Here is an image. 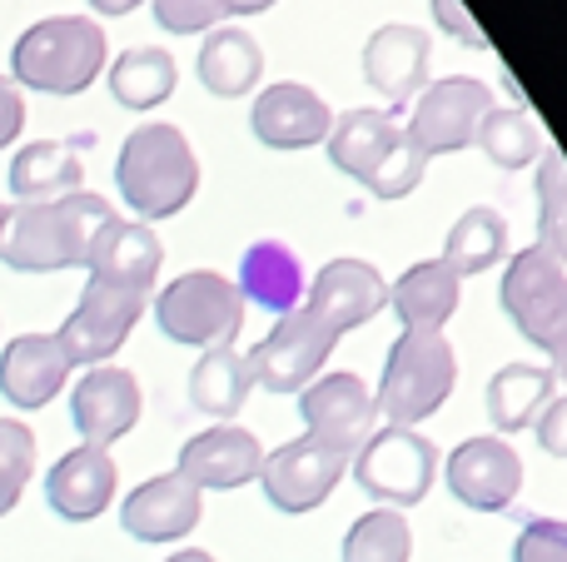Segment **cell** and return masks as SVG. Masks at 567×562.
<instances>
[{
    "label": "cell",
    "mask_w": 567,
    "mask_h": 562,
    "mask_svg": "<svg viewBox=\"0 0 567 562\" xmlns=\"http://www.w3.org/2000/svg\"><path fill=\"white\" fill-rule=\"evenodd\" d=\"M259 468H265L259 438L239 424H215L179 448L175 473L199 493H235L245 483H259Z\"/></svg>",
    "instance_id": "cell-15"
},
{
    "label": "cell",
    "mask_w": 567,
    "mask_h": 562,
    "mask_svg": "<svg viewBox=\"0 0 567 562\" xmlns=\"http://www.w3.org/2000/svg\"><path fill=\"white\" fill-rule=\"evenodd\" d=\"M115 219V205L105 195L75 189L65 199L6 209L0 229V264L20 274H55V269H85L95 235Z\"/></svg>",
    "instance_id": "cell-1"
},
{
    "label": "cell",
    "mask_w": 567,
    "mask_h": 562,
    "mask_svg": "<svg viewBox=\"0 0 567 562\" xmlns=\"http://www.w3.org/2000/svg\"><path fill=\"white\" fill-rule=\"evenodd\" d=\"M155 324L169 344H185V348L235 344L239 324H245V299H239L235 279L215 274V269H189V274L169 279L159 289Z\"/></svg>",
    "instance_id": "cell-5"
},
{
    "label": "cell",
    "mask_w": 567,
    "mask_h": 562,
    "mask_svg": "<svg viewBox=\"0 0 567 562\" xmlns=\"http://www.w3.org/2000/svg\"><path fill=\"white\" fill-rule=\"evenodd\" d=\"M423 175H429V159H423L419 149L409 145V135H403V145L393 149V159L363 189H369L373 199H403V195H413V189L423 185Z\"/></svg>",
    "instance_id": "cell-36"
},
{
    "label": "cell",
    "mask_w": 567,
    "mask_h": 562,
    "mask_svg": "<svg viewBox=\"0 0 567 562\" xmlns=\"http://www.w3.org/2000/svg\"><path fill=\"white\" fill-rule=\"evenodd\" d=\"M165 562H219V558L205 553V548H185V553H169Z\"/></svg>",
    "instance_id": "cell-44"
},
{
    "label": "cell",
    "mask_w": 567,
    "mask_h": 562,
    "mask_svg": "<svg viewBox=\"0 0 567 562\" xmlns=\"http://www.w3.org/2000/svg\"><path fill=\"white\" fill-rule=\"evenodd\" d=\"M508 254V215H498L493 205H473L453 219L449 239H443V264H453V274H488L498 259Z\"/></svg>",
    "instance_id": "cell-30"
},
{
    "label": "cell",
    "mask_w": 567,
    "mask_h": 562,
    "mask_svg": "<svg viewBox=\"0 0 567 562\" xmlns=\"http://www.w3.org/2000/svg\"><path fill=\"white\" fill-rule=\"evenodd\" d=\"M0 229H6V205H0Z\"/></svg>",
    "instance_id": "cell-46"
},
{
    "label": "cell",
    "mask_w": 567,
    "mask_h": 562,
    "mask_svg": "<svg viewBox=\"0 0 567 562\" xmlns=\"http://www.w3.org/2000/svg\"><path fill=\"white\" fill-rule=\"evenodd\" d=\"M115 189L135 209L140 225L175 219L179 209H189V199L199 195V159L185 129L165 119L130 129L115 159Z\"/></svg>",
    "instance_id": "cell-2"
},
{
    "label": "cell",
    "mask_w": 567,
    "mask_h": 562,
    "mask_svg": "<svg viewBox=\"0 0 567 562\" xmlns=\"http://www.w3.org/2000/svg\"><path fill=\"white\" fill-rule=\"evenodd\" d=\"M458 304H463V279L443 259H419V264H409L399 274V284H389V309L403 319V329L443 334V324L458 314Z\"/></svg>",
    "instance_id": "cell-25"
},
{
    "label": "cell",
    "mask_w": 567,
    "mask_h": 562,
    "mask_svg": "<svg viewBox=\"0 0 567 562\" xmlns=\"http://www.w3.org/2000/svg\"><path fill=\"white\" fill-rule=\"evenodd\" d=\"M349 473L379 508H419L439 478V448L413 428H373L369 444L349 458Z\"/></svg>",
    "instance_id": "cell-6"
},
{
    "label": "cell",
    "mask_w": 567,
    "mask_h": 562,
    "mask_svg": "<svg viewBox=\"0 0 567 562\" xmlns=\"http://www.w3.org/2000/svg\"><path fill=\"white\" fill-rule=\"evenodd\" d=\"M343 562H413V528L399 508H373L343 538Z\"/></svg>",
    "instance_id": "cell-33"
},
{
    "label": "cell",
    "mask_w": 567,
    "mask_h": 562,
    "mask_svg": "<svg viewBox=\"0 0 567 562\" xmlns=\"http://www.w3.org/2000/svg\"><path fill=\"white\" fill-rule=\"evenodd\" d=\"M25 129V95L10 75H0V149H10Z\"/></svg>",
    "instance_id": "cell-40"
},
{
    "label": "cell",
    "mask_w": 567,
    "mask_h": 562,
    "mask_svg": "<svg viewBox=\"0 0 567 562\" xmlns=\"http://www.w3.org/2000/svg\"><path fill=\"white\" fill-rule=\"evenodd\" d=\"M553 378H563V384H567V348H563L558 358H553Z\"/></svg>",
    "instance_id": "cell-45"
},
{
    "label": "cell",
    "mask_w": 567,
    "mask_h": 562,
    "mask_svg": "<svg viewBox=\"0 0 567 562\" xmlns=\"http://www.w3.org/2000/svg\"><path fill=\"white\" fill-rule=\"evenodd\" d=\"M433 15H439V25L449 30L453 40H463L468 50H488V40H483V30L473 25V15L463 10V0H433Z\"/></svg>",
    "instance_id": "cell-39"
},
{
    "label": "cell",
    "mask_w": 567,
    "mask_h": 562,
    "mask_svg": "<svg viewBox=\"0 0 567 562\" xmlns=\"http://www.w3.org/2000/svg\"><path fill=\"white\" fill-rule=\"evenodd\" d=\"M145 414L140 378L120 364H95L70 394V424L90 448H110L130 434Z\"/></svg>",
    "instance_id": "cell-14"
},
{
    "label": "cell",
    "mask_w": 567,
    "mask_h": 562,
    "mask_svg": "<svg viewBox=\"0 0 567 562\" xmlns=\"http://www.w3.org/2000/svg\"><path fill=\"white\" fill-rule=\"evenodd\" d=\"M35 473V434L20 418H0V518L20 503Z\"/></svg>",
    "instance_id": "cell-35"
},
{
    "label": "cell",
    "mask_w": 567,
    "mask_h": 562,
    "mask_svg": "<svg viewBox=\"0 0 567 562\" xmlns=\"http://www.w3.org/2000/svg\"><path fill=\"white\" fill-rule=\"evenodd\" d=\"M249 129L269 149H313L329 139L333 110L319 90L299 85V80H279V85L259 90L255 110H249Z\"/></svg>",
    "instance_id": "cell-17"
},
{
    "label": "cell",
    "mask_w": 567,
    "mask_h": 562,
    "mask_svg": "<svg viewBox=\"0 0 567 562\" xmlns=\"http://www.w3.org/2000/svg\"><path fill=\"white\" fill-rule=\"evenodd\" d=\"M443 478H449V493L473 513H508L523 493V458L508 438L478 434L453 448Z\"/></svg>",
    "instance_id": "cell-12"
},
{
    "label": "cell",
    "mask_w": 567,
    "mask_h": 562,
    "mask_svg": "<svg viewBox=\"0 0 567 562\" xmlns=\"http://www.w3.org/2000/svg\"><path fill=\"white\" fill-rule=\"evenodd\" d=\"M140 314H145V294H135V289H125V284H110V279H85L75 309H70V319L55 334L70 368L110 364V354H120V344H125L130 329L140 324Z\"/></svg>",
    "instance_id": "cell-10"
},
{
    "label": "cell",
    "mask_w": 567,
    "mask_h": 562,
    "mask_svg": "<svg viewBox=\"0 0 567 562\" xmlns=\"http://www.w3.org/2000/svg\"><path fill=\"white\" fill-rule=\"evenodd\" d=\"M110 60V40L90 15L35 20L10 50V80L40 95H80L100 80Z\"/></svg>",
    "instance_id": "cell-3"
},
{
    "label": "cell",
    "mask_w": 567,
    "mask_h": 562,
    "mask_svg": "<svg viewBox=\"0 0 567 562\" xmlns=\"http://www.w3.org/2000/svg\"><path fill=\"white\" fill-rule=\"evenodd\" d=\"M299 418L309 428V438L333 444L339 454L353 458L369 444L373 424H379V408H373V394L359 374H319L299 394Z\"/></svg>",
    "instance_id": "cell-13"
},
{
    "label": "cell",
    "mask_w": 567,
    "mask_h": 562,
    "mask_svg": "<svg viewBox=\"0 0 567 562\" xmlns=\"http://www.w3.org/2000/svg\"><path fill=\"white\" fill-rule=\"evenodd\" d=\"M303 304L343 339L389 309V284H383V274L369 259H329V264L313 274Z\"/></svg>",
    "instance_id": "cell-16"
},
{
    "label": "cell",
    "mask_w": 567,
    "mask_h": 562,
    "mask_svg": "<svg viewBox=\"0 0 567 562\" xmlns=\"http://www.w3.org/2000/svg\"><path fill=\"white\" fill-rule=\"evenodd\" d=\"M493 105H498V100H493V90L483 85V80L443 75L413 95V110H409V119H403V135H409V145L419 149L423 159L458 155V149H468L473 139H478V125Z\"/></svg>",
    "instance_id": "cell-9"
},
{
    "label": "cell",
    "mask_w": 567,
    "mask_h": 562,
    "mask_svg": "<svg viewBox=\"0 0 567 562\" xmlns=\"http://www.w3.org/2000/svg\"><path fill=\"white\" fill-rule=\"evenodd\" d=\"M503 309L533 348L558 358L567 348V264L538 244L518 249L503 269Z\"/></svg>",
    "instance_id": "cell-7"
},
{
    "label": "cell",
    "mask_w": 567,
    "mask_h": 562,
    "mask_svg": "<svg viewBox=\"0 0 567 562\" xmlns=\"http://www.w3.org/2000/svg\"><path fill=\"white\" fill-rule=\"evenodd\" d=\"M155 20L169 35H209L225 20V0H155Z\"/></svg>",
    "instance_id": "cell-37"
},
{
    "label": "cell",
    "mask_w": 567,
    "mask_h": 562,
    "mask_svg": "<svg viewBox=\"0 0 567 562\" xmlns=\"http://www.w3.org/2000/svg\"><path fill=\"white\" fill-rule=\"evenodd\" d=\"M429 60H433V35L419 25H379L363 45V80L379 90L393 110H403L423 85H429Z\"/></svg>",
    "instance_id": "cell-18"
},
{
    "label": "cell",
    "mask_w": 567,
    "mask_h": 562,
    "mask_svg": "<svg viewBox=\"0 0 567 562\" xmlns=\"http://www.w3.org/2000/svg\"><path fill=\"white\" fill-rule=\"evenodd\" d=\"M199 513H205V493L195 483H185L179 473H159L150 483H140L135 493L120 508V523L135 543H179L199 528Z\"/></svg>",
    "instance_id": "cell-19"
},
{
    "label": "cell",
    "mask_w": 567,
    "mask_h": 562,
    "mask_svg": "<svg viewBox=\"0 0 567 562\" xmlns=\"http://www.w3.org/2000/svg\"><path fill=\"white\" fill-rule=\"evenodd\" d=\"M473 145H478L498 169H508V175L513 169L538 165V155H543L538 125L528 119V110H503V105H493L488 115H483L478 139H473Z\"/></svg>",
    "instance_id": "cell-32"
},
{
    "label": "cell",
    "mask_w": 567,
    "mask_h": 562,
    "mask_svg": "<svg viewBox=\"0 0 567 562\" xmlns=\"http://www.w3.org/2000/svg\"><path fill=\"white\" fill-rule=\"evenodd\" d=\"M275 0H225V15H259V10H269Z\"/></svg>",
    "instance_id": "cell-43"
},
{
    "label": "cell",
    "mask_w": 567,
    "mask_h": 562,
    "mask_svg": "<svg viewBox=\"0 0 567 562\" xmlns=\"http://www.w3.org/2000/svg\"><path fill=\"white\" fill-rule=\"evenodd\" d=\"M333 344H339V334H333L309 304L289 309V314H279V324L245 354L249 384H259L265 394H279V398H289V394L299 398L303 388L319 378V368H323V358L333 354Z\"/></svg>",
    "instance_id": "cell-8"
},
{
    "label": "cell",
    "mask_w": 567,
    "mask_h": 562,
    "mask_svg": "<svg viewBox=\"0 0 567 562\" xmlns=\"http://www.w3.org/2000/svg\"><path fill=\"white\" fill-rule=\"evenodd\" d=\"M115 483H120V473H115L110 448L80 444L45 473V503L65 523H90V518H100L115 503Z\"/></svg>",
    "instance_id": "cell-20"
},
{
    "label": "cell",
    "mask_w": 567,
    "mask_h": 562,
    "mask_svg": "<svg viewBox=\"0 0 567 562\" xmlns=\"http://www.w3.org/2000/svg\"><path fill=\"white\" fill-rule=\"evenodd\" d=\"M70 384V358L55 334H20L0 354V394L16 408H45Z\"/></svg>",
    "instance_id": "cell-22"
},
{
    "label": "cell",
    "mask_w": 567,
    "mask_h": 562,
    "mask_svg": "<svg viewBox=\"0 0 567 562\" xmlns=\"http://www.w3.org/2000/svg\"><path fill=\"white\" fill-rule=\"evenodd\" d=\"M249 368H245V354L235 344H215L199 354V364L189 368V404L209 418H235L249 398Z\"/></svg>",
    "instance_id": "cell-31"
},
{
    "label": "cell",
    "mask_w": 567,
    "mask_h": 562,
    "mask_svg": "<svg viewBox=\"0 0 567 562\" xmlns=\"http://www.w3.org/2000/svg\"><path fill=\"white\" fill-rule=\"evenodd\" d=\"M538 448L553 458H567V394L538 414Z\"/></svg>",
    "instance_id": "cell-41"
},
{
    "label": "cell",
    "mask_w": 567,
    "mask_h": 562,
    "mask_svg": "<svg viewBox=\"0 0 567 562\" xmlns=\"http://www.w3.org/2000/svg\"><path fill=\"white\" fill-rule=\"evenodd\" d=\"M75 189H85V165L60 139H30L10 159V195H16V205H45V199H65Z\"/></svg>",
    "instance_id": "cell-27"
},
{
    "label": "cell",
    "mask_w": 567,
    "mask_h": 562,
    "mask_svg": "<svg viewBox=\"0 0 567 562\" xmlns=\"http://www.w3.org/2000/svg\"><path fill=\"white\" fill-rule=\"evenodd\" d=\"M399 145H403V125L393 115H383V110H343V115H333V129L323 139L329 165L339 175L359 179V185H369Z\"/></svg>",
    "instance_id": "cell-23"
},
{
    "label": "cell",
    "mask_w": 567,
    "mask_h": 562,
    "mask_svg": "<svg viewBox=\"0 0 567 562\" xmlns=\"http://www.w3.org/2000/svg\"><path fill=\"white\" fill-rule=\"evenodd\" d=\"M105 80H110L115 105L145 115V110H159L169 95H175L179 65H175V55H169L165 45H135V50H125V55L110 65Z\"/></svg>",
    "instance_id": "cell-29"
},
{
    "label": "cell",
    "mask_w": 567,
    "mask_h": 562,
    "mask_svg": "<svg viewBox=\"0 0 567 562\" xmlns=\"http://www.w3.org/2000/svg\"><path fill=\"white\" fill-rule=\"evenodd\" d=\"M553 368L543 364H503L498 374L488 378V394H483V408H488L493 434H523V428L538 424V414L553 404Z\"/></svg>",
    "instance_id": "cell-28"
},
{
    "label": "cell",
    "mask_w": 567,
    "mask_h": 562,
    "mask_svg": "<svg viewBox=\"0 0 567 562\" xmlns=\"http://www.w3.org/2000/svg\"><path fill=\"white\" fill-rule=\"evenodd\" d=\"M239 299L265 314H289V309L303 304L309 294V274H303L299 254H293L284 239H259V244L245 249L239 259V279H235Z\"/></svg>",
    "instance_id": "cell-24"
},
{
    "label": "cell",
    "mask_w": 567,
    "mask_h": 562,
    "mask_svg": "<svg viewBox=\"0 0 567 562\" xmlns=\"http://www.w3.org/2000/svg\"><path fill=\"white\" fill-rule=\"evenodd\" d=\"M159 264H165V244H159V235L150 225H140V219H110L105 229L95 235V244H90V279H110V284H125L135 289V294L150 299V289H155L159 279Z\"/></svg>",
    "instance_id": "cell-21"
},
{
    "label": "cell",
    "mask_w": 567,
    "mask_h": 562,
    "mask_svg": "<svg viewBox=\"0 0 567 562\" xmlns=\"http://www.w3.org/2000/svg\"><path fill=\"white\" fill-rule=\"evenodd\" d=\"M453 384H458V354L449 339L429 334V329H403L383 358L373 408H383L393 428H419L423 418H433L449 404Z\"/></svg>",
    "instance_id": "cell-4"
},
{
    "label": "cell",
    "mask_w": 567,
    "mask_h": 562,
    "mask_svg": "<svg viewBox=\"0 0 567 562\" xmlns=\"http://www.w3.org/2000/svg\"><path fill=\"white\" fill-rule=\"evenodd\" d=\"M145 0H90V10H100V15H130V10H140Z\"/></svg>",
    "instance_id": "cell-42"
},
{
    "label": "cell",
    "mask_w": 567,
    "mask_h": 562,
    "mask_svg": "<svg viewBox=\"0 0 567 562\" xmlns=\"http://www.w3.org/2000/svg\"><path fill=\"white\" fill-rule=\"evenodd\" d=\"M195 70H199V85L215 100H245L259 85V75H265V50H259V40L249 30L215 25L205 35V45H199Z\"/></svg>",
    "instance_id": "cell-26"
},
{
    "label": "cell",
    "mask_w": 567,
    "mask_h": 562,
    "mask_svg": "<svg viewBox=\"0 0 567 562\" xmlns=\"http://www.w3.org/2000/svg\"><path fill=\"white\" fill-rule=\"evenodd\" d=\"M538 249L553 254L558 264H567V159L558 149L538 155Z\"/></svg>",
    "instance_id": "cell-34"
},
{
    "label": "cell",
    "mask_w": 567,
    "mask_h": 562,
    "mask_svg": "<svg viewBox=\"0 0 567 562\" xmlns=\"http://www.w3.org/2000/svg\"><path fill=\"white\" fill-rule=\"evenodd\" d=\"M349 473V454H339L333 444H319V438H293V444L265 454V468H259V488L265 498L289 518L313 513L319 503H329V493L339 488V478Z\"/></svg>",
    "instance_id": "cell-11"
},
{
    "label": "cell",
    "mask_w": 567,
    "mask_h": 562,
    "mask_svg": "<svg viewBox=\"0 0 567 562\" xmlns=\"http://www.w3.org/2000/svg\"><path fill=\"white\" fill-rule=\"evenodd\" d=\"M513 562H567V518H528L513 543Z\"/></svg>",
    "instance_id": "cell-38"
}]
</instances>
